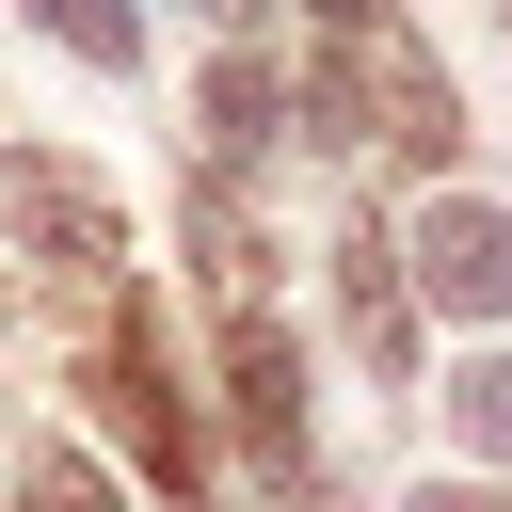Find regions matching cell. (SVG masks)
<instances>
[{"label":"cell","instance_id":"obj_5","mask_svg":"<svg viewBox=\"0 0 512 512\" xmlns=\"http://www.w3.org/2000/svg\"><path fill=\"white\" fill-rule=\"evenodd\" d=\"M224 416H240V432H256V448H272V464L304 480V352H288V336H272L256 304L224 320Z\"/></svg>","mask_w":512,"mask_h":512},{"label":"cell","instance_id":"obj_7","mask_svg":"<svg viewBox=\"0 0 512 512\" xmlns=\"http://www.w3.org/2000/svg\"><path fill=\"white\" fill-rule=\"evenodd\" d=\"M272 128H288V80H272L256 48H224V64H208V144L240 160V144H272Z\"/></svg>","mask_w":512,"mask_h":512},{"label":"cell","instance_id":"obj_14","mask_svg":"<svg viewBox=\"0 0 512 512\" xmlns=\"http://www.w3.org/2000/svg\"><path fill=\"white\" fill-rule=\"evenodd\" d=\"M208 16H240V0H208Z\"/></svg>","mask_w":512,"mask_h":512},{"label":"cell","instance_id":"obj_9","mask_svg":"<svg viewBox=\"0 0 512 512\" xmlns=\"http://www.w3.org/2000/svg\"><path fill=\"white\" fill-rule=\"evenodd\" d=\"M32 16H48L80 64H144V0H32Z\"/></svg>","mask_w":512,"mask_h":512},{"label":"cell","instance_id":"obj_15","mask_svg":"<svg viewBox=\"0 0 512 512\" xmlns=\"http://www.w3.org/2000/svg\"><path fill=\"white\" fill-rule=\"evenodd\" d=\"M496 16H512V0H496Z\"/></svg>","mask_w":512,"mask_h":512},{"label":"cell","instance_id":"obj_11","mask_svg":"<svg viewBox=\"0 0 512 512\" xmlns=\"http://www.w3.org/2000/svg\"><path fill=\"white\" fill-rule=\"evenodd\" d=\"M16 512H112V480H96L80 448H32V480H16Z\"/></svg>","mask_w":512,"mask_h":512},{"label":"cell","instance_id":"obj_4","mask_svg":"<svg viewBox=\"0 0 512 512\" xmlns=\"http://www.w3.org/2000/svg\"><path fill=\"white\" fill-rule=\"evenodd\" d=\"M352 80H368V128H384L400 160H448V144H464V112H448V80H432L416 32H352Z\"/></svg>","mask_w":512,"mask_h":512},{"label":"cell","instance_id":"obj_12","mask_svg":"<svg viewBox=\"0 0 512 512\" xmlns=\"http://www.w3.org/2000/svg\"><path fill=\"white\" fill-rule=\"evenodd\" d=\"M400 512H512V496H480V480H432V496H400Z\"/></svg>","mask_w":512,"mask_h":512},{"label":"cell","instance_id":"obj_8","mask_svg":"<svg viewBox=\"0 0 512 512\" xmlns=\"http://www.w3.org/2000/svg\"><path fill=\"white\" fill-rule=\"evenodd\" d=\"M192 256H208V272H224V288H240V304H256V288H272V240H256V224H240V192H224V176H208V192H192Z\"/></svg>","mask_w":512,"mask_h":512},{"label":"cell","instance_id":"obj_1","mask_svg":"<svg viewBox=\"0 0 512 512\" xmlns=\"http://www.w3.org/2000/svg\"><path fill=\"white\" fill-rule=\"evenodd\" d=\"M96 416L144 448V480H160V496H192V480H208V448H192V416H176V384H160V336H144V304L96 336Z\"/></svg>","mask_w":512,"mask_h":512},{"label":"cell","instance_id":"obj_3","mask_svg":"<svg viewBox=\"0 0 512 512\" xmlns=\"http://www.w3.org/2000/svg\"><path fill=\"white\" fill-rule=\"evenodd\" d=\"M400 256H416V272H400L416 304H464V320H512V208L448 192V208H432V224H416Z\"/></svg>","mask_w":512,"mask_h":512},{"label":"cell","instance_id":"obj_13","mask_svg":"<svg viewBox=\"0 0 512 512\" xmlns=\"http://www.w3.org/2000/svg\"><path fill=\"white\" fill-rule=\"evenodd\" d=\"M304 16H336V32H368V16H384V0H304Z\"/></svg>","mask_w":512,"mask_h":512},{"label":"cell","instance_id":"obj_6","mask_svg":"<svg viewBox=\"0 0 512 512\" xmlns=\"http://www.w3.org/2000/svg\"><path fill=\"white\" fill-rule=\"evenodd\" d=\"M336 288H352V336H368V368L400 384V352H416V288H400V240H384V224H352V240H336Z\"/></svg>","mask_w":512,"mask_h":512},{"label":"cell","instance_id":"obj_2","mask_svg":"<svg viewBox=\"0 0 512 512\" xmlns=\"http://www.w3.org/2000/svg\"><path fill=\"white\" fill-rule=\"evenodd\" d=\"M0 224H16L32 256H64V272H112V256H128V208H112L96 176H64V160H32V144L0 160Z\"/></svg>","mask_w":512,"mask_h":512},{"label":"cell","instance_id":"obj_10","mask_svg":"<svg viewBox=\"0 0 512 512\" xmlns=\"http://www.w3.org/2000/svg\"><path fill=\"white\" fill-rule=\"evenodd\" d=\"M448 416H464V448H480V464H512V352H480V368L448 384Z\"/></svg>","mask_w":512,"mask_h":512}]
</instances>
